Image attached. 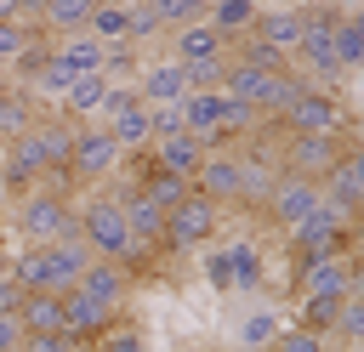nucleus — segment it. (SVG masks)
Returning <instances> with one entry per match:
<instances>
[{
    "instance_id": "1",
    "label": "nucleus",
    "mask_w": 364,
    "mask_h": 352,
    "mask_svg": "<svg viewBox=\"0 0 364 352\" xmlns=\"http://www.w3.org/2000/svg\"><path fill=\"white\" fill-rule=\"evenodd\" d=\"M74 227L80 238L102 255V261H119L131 255V227H125V210H119V193H85L74 199Z\"/></svg>"
},
{
    "instance_id": "49",
    "label": "nucleus",
    "mask_w": 364,
    "mask_h": 352,
    "mask_svg": "<svg viewBox=\"0 0 364 352\" xmlns=\"http://www.w3.org/2000/svg\"><path fill=\"white\" fill-rule=\"evenodd\" d=\"M193 6H199V11H210V6H216V0H193Z\"/></svg>"
},
{
    "instance_id": "34",
    "label": "nucleus",
    "mask_w": 364,
    "mask_h": 352,
    "mask_svg": "<svg viewBox=\"0 0 364 352\" xmlns=\"http://www.w3.org/2000/svg\"><path fill=\"white\" fill-rule=\"evenodd\" d=\"M284 324H279V312H250L245 318V329H239V341L250 346V352H262V346H273V335H279Z\"/></svg>"
},
{
    "instance_id": "18",
    "label": "nucleus",
    "mask_w": 364,
    "mask_h": 352,
    "mask_svg": "<svg viewBox=\"0 0 364 352\" xmlns=\"http://www.w3.org/2000/svg\"><path fill=\"white\" fill-rule=\"evenodd\" d=\"M171 51H176V62H205V57H228V40L199 17V23H188V28L171 34Z\"/></svg>"
},
{
    "instance_id": "5",
    "label": "nucleus",
    "mask_w": 364,
    "mask_h": 352,
    "mask_svg": "<svg viewBox=\"0 0 364 352\" xmlns=\"http://www.w3.org/2000/svg\"><path fill=\"white\" fill-rule=\"evenodd\" d=\"M273 148H279V170H290V176H307V182H324V176L341 165V153H347V136H301V131H284Z\"/></svg>"
},
{
    "instance_id": "45",
    "label": "nucleus",
    "mask_w": 364,
    "mask_h": 352,
    "mask_svg": "<svg viewBox=\"0 0 364 352\" xmlns=\"http://www.w3.org/2000/svg\"><path fill=\"white\" fill-rule=\"evenodd\" d=\"M347 255H353V261H364V216H358V221H353V233H347Z\"/></svg>"
},
{
    "instance_id": "3",
    "label": "nucleus",
    "mask_w": 364,
    "mask_h": 352,
    "mask_svg": "<svg viewBox=\"0 0 364 352\" xmlns=\"http://www.w3.org/2000/svg\"><path fill=\"white\" fill-rule=\"evenodd\" d=\"M119 142L108 136V125L102 119H80L74 125V148H68V176L80 182V187H91V182H108L114 170H119Z\"/></svg>"
},
{
    "instance_id": "17",
    "label": "nucleus",
    "mask_w": 364,
    "mask_h": 352,
    "mask_svg": "<svg viewBox=\"0 0 364 352\" xmlns=\"http://www.w3.org/2000/svg\"><path fill=\"white\" fill-rule=\"evenodd\" d=\"M148 153H154V165H159L165 176H182V182H193V170L205 165V148H199V136H188V131L171 136V142H154Z\"/></svg>"
},
{
    "instance_id": "22",
    "label": "nucleus",
    "mask_w": 364,
    "mask_h": 352,
    "mask_svg": "<svg viewBox=\"0 0 364 352\" xmlns=\"http://www.w3.org/2000/svg\"><path fill=\"white\" fill-rule=\"evenodd\" d=\"M176 108H182L188 136H210V131L222 125V91H188Z\"/></svg>"
},
{
    "instance_id": "16",
    "label": "nucleus",
    "mask_w": 364,
    "mask_h": 352,
    "mask_svg": "<svg viewBox=\"0 0 364 352\" xmlns=\"http://www.w3.org/2000/svg\"><path fill=\"white\" fill-rule=\"evenodd\" d=\"M102 102H108V74H80L68 91H63V119H102Z\"/></svg>"
},
{
    "instance_id": "52",
    "label": "nucleus",
    "mask_w": 364,
    "mask_h": 352,
    "mask_svg": "<svg viewBox=\"0 0 364 352\" xmlns=\"http://www.w3.org/2000/svg\"><path fill=\"white\" fill-rule=\"evenodd\" d=\"M0 204H6V187H0Z\"/></svg>"
},
{
    "instance_id": "31",
    "label": "nucleus",
    "mask_w": 364,
    "mask_h": 352,
    "mask_svg": "<svg viewBox=\"0 0 364 352\" xmlns=\"http://www.w3.org/2000/svg\"><path fill=\"white\" fill-rule=\"evenodd\" d=\"M148 6H154V17H159V28H165V34H176V28H188V23H199V17H205L193 0H148Z\"/></svg>"
},
{
    "instance_id": "21",
    "label": "nucleus",
    "mask_w": 364,
    "mask_h": 352,
    "mask_svg": "<svg viewBox=\"0 0 364 352\" xmlns=\"http://www.w3.org/2000/svg\"><path fill=\"white\" fill-rule=\"evenodd\" d=\"M51 51H57L74 74H102V57H108V45H102L97 34H85V28H80V34H63Z\"/></svg>"
},
{
    "instance_id": "13",
    "label": "nucleus",
    "mask_w": 364,
    "mask_h": 352,
    "mask_svg": "<svg viewBox=\"0 0 364 352\" xmlns=\"http://www.w3.org/2000/svg\"><path fill=\"white\" fill-rule=\"evenodd\" d=\"M250 40L273 45L279 57H290V51H296V40H301V11H296V6H262V11H256V23H250Z\"/></svg>"
},
{
    "instance_id": "26",
    "label": "nucleus",
    "mask_w": 364,
    "mask_h": 352,
    "mask_svg": "<svg viewBox=\"0 0 364 352\" xmlns=\"http://www.w3.org/2000/svg\"><path fill=\"white\" fill-rule=\"evenodd\" d=\"M228 267H233V290H262V255H256V244H228Z\"/></svg>"
},
{
    "instance_id": "47",
    "label": "nucleus",
    "mask_w": 364,
    "mask_h": 352,
    "mask_svg": "<svg viewBox=\"0 0 364 352\" xmlns=\"http://www.w3.org/2000/svg\"><path fill=\"white\" fill-rule=\"evenodd\" d=\"M353 295H364V261H358V278H353Z\"/></svg>"
},
{
    "instance_id": "24",
    "label": "nucleus",
    "mask_w": 364,
    "mask_h": 352,
    "mask_svg": "<svg viewBox=\"0 0 364 352\" xmlns=\"http://www.w3.org/2000/svg\"><path fill=\"white\" fill-rule=\"evenodd\" d=\"M102 0H40V28H57V34H80L91 23Z\"/></svg>"
},
{
    "instance_id": "8",
    "label": "nucleus",
    "mask_w": 364,
    "mask_h": 352,
    "mask_svg": "<svg viewBox=\"0 0 364 352\" xmlns=\"http://www.w3.org/2000/svg\"><path fill=\"white\" fill-rule=\"evenodd\" d=\"M40 255H46V290H51V295H68V290L85 278V267L102 261L80 233H74V238H57V244H40Z\"/></svg>"
},
{
    "instance_id": "20",
    "label": "nucleus",
    "mask_w": 364,
    "mask_h": 352,
    "mask_svg": "<svg viewBox=\"0 0 364 352\" xmlns=\"http://www.w3.org/2000/svg\"><path fill=\"white\" fill-rule=\"evenodd\" d=\"M108 125V136L119 142V153H142V148H154V125H148V102H131L125 114H114V119H102Z\"/></svg>"
},
{
    "instance_id": "6",
    "label": "nucleus",
    "mask_w": 364,
    "mask_h": 352,
    "mask_svg": "<svg viewBox=\"0 0 364 352\" xmlns=\"http://www.w3.org/2000/svg\"><path fill=\"white\" fill-rule=\"evenodd\" d=\"M279 131H301V136H341V131H347V108H341V97H336V91L307 85V91L290 102V114L279 119Z\"/></svg>"
},
{
    "instance_id": "35",
    "label": "nucleus",
    "mask_w": 364,
    "mask_h": 352,
    "mask_svg": "<svg viewBox=\"0 0 364 352\" xmlns=\"http://www.w3.org/2000/svg\"><path fill=\"white\" fill-rule=\"evenodd\" d=\"M330 335H341V341L364 346V295H347V301H341V312H336V329H330Z\"/></svg>"
},
{
    "instance_id": "39",
    "label": "nucleus",
    "mask_w": 364,
    "mask_h": 352,
    "mask_svg": "<svg viewBox=\"0 0 364 352\" xmlns=\"http://www.w3.org/2000/svg\"><path fill=\"white\" fill-rule=\"evenodd\" d=\"M205 278H210V290H233V267H228V250H216V255H205Z\"/></svg>"
},
{
    "instance_id": "51",
    "label": "nucleus",
    "mask_w": 364,
    "mask_h": 352,
    "mask_svg": "<svg viewBox=\"0 0 364 352\" xmlns=\"http://www.w3.org/2000/svg\"><path fill=\"white\" fill-rule=\"evenodd\" d=\"M358 91H364V68H358Z\"/></svg>"
},
{
    "instance_id": "4",
    "label": "nucleus",
    "mask_w": 364,
    "mask_h": 352,
    "mask_svg": "<svg viewBox=\"0 0 364 352\" xmlns=\"http://www.w3.org/2000/svg\"><path fill=\"white\" fill-rule=\"evenodd\" d=\"M216 227H222V204H210V199H199V193L188 187V199L165 210V244H159V250H165V255H188V250L210 244Z\"/></svg>"
},
{
    "instance_id": "28",
    "label": "nucleus",
    "mask_w": 364,
    "mask_h": 352,
    "mask_svg": "<svg viewBox=\"0 0 364 352\" xmlns=\"http://www.w3.org/2000/svg\"><path fill=\"white\" fill-rule=\"evenodd\" d=\"M336 62H341L347 74H358V68H364V28H358L353 17H341V23H336Z\"/></svg>"
},
{
    "instance_id": "41",
    "label": "nucleus",
    "mask_w": 364,
    "mask_h": 352,
    "mask_svg": "<svg viewBox=\"0 0 364 352\" xmlns=\"http://www.w3.org/2000/svg\"><path fill=\"white\" fill-rule=\"evenodd\" d=\"M341 170H347V182L364 193V142H347V153H341Z\"/></svg>"
},
{
    "instance_id": "11",
    "label": "nucleus",
    "mask_w": 364,
    "mask_h": 352,
    "mask_svg": "<svg viewBox=\"0 0 364 352\" xmlns=\"http://www.w3.org/2000/svg\"><path fill=\"white\" fill-rule=\"evenodd\" d=\"M119 210H125L131 244H136V250H154V255H165V250H159V244H165V210H159L148 193H136V187H119Z\"/></svg>"
},
{
    "instance_id": "33",
    "label": "nucleus",
    "mask_w": 364,
    "mask_h": 352,
    "mask_svg": "<svg viewBox=\"0 0 364 352\" xmlns=\"http://www.w3.org/2000/svg\"><path fill=\"white\" fill-rule=\"evenodd\" d=\"M188 68V91H222L228 79V57H205V62H182Z\"/></svg>"
},
{
    "instance_id": "30",
    "label": "nucleus",
    "mask_w": 364,
    "mask_h": 352,
    "mask_svg": "<svg viewBox=\"0 0 364 352\" xmlns=\"http://www.w3.org/2000/svg\"><path fill=\"white\" fill-rule=\"evenodd\" d=\"M136 193H148L159 210H171V204H182V199H188V182H182V176H165V170H154V176H148Z\"/></svg>"
},
{
    "instance_id": "38",
    "label": "nucleus",
    "mask_w": 364,
    "mask_h": 352,
    "mask_svg": "<svg viewBox=\"0 0 364 352\" xmlns=\"http://www.w3.org/2000/svg\"><path fill=\"white\" fill-rule=\"evenodd\" d=\"M102 352H148V341H142V329H131V324H114L102 341H97Z\"/></svg>"
},
{
    "instance_id": "14",
    "label": "nucleus",
    "mask_w": 364,
    "mask_h": 352,
    "mask_svg": "<svg viewBox=\"0 0 364 352\" xmlns=\"http://www.w3.org/2000/svg\"><path fill=\"white\" fill-rule=\"evenodd\" d=\"M136 97L148 102V108H171V102H182L188 97V68L171 57V62H154V68H142V79H136Z\"/></svg>"
},
{
    "instance_id": "42",
    "label": "nucleus",
    "mask_w": 364,
    "mask_h": 352,
    "mask_svg": "<svg viewBox=\"0 0 364 352\" xmlns=\"http://www.w3.org/2000/svg\"><path fill=\"white\" fill-rule=\"evenodd\" d=\"M0 352H23V324H17V312H0Z\"/></svg>"
},
{
    "instance_id": "40",
    "label": "nucleus",
    "mask_w": 364,
    "mask_h": 352,
    "mask_svg": "<svg viewBox=\"0 0 364 352\" xmlns=\"http://www.w3.org/2000/svg\"><path fill=\"white\" fill-rule=\"evenodd\" d=\"M125 68H136V45H108V57H102V74H125Z\"/></svg>"
},
{
    "instance_id": "44",
    "label": "nucleus",
    "mask_w": 364,
    "mask_h": 352,
    "mask_svg": "<svg viewBox=\"0 0 364 352\" xmlns=\"http://www.w3.org/2000/svg\"><path fill=\"white\" fill-rule=\"evenodd\" d=\"M17 301H23V290L11 284V273H0V312H17Z\"/></svg>"
},
{
    "instance_id": "10",
    "label": "nucleus",
    "mask_w": 364,
    "mask_h": 352,
    "mask_svg": "<svg viewBox=\"0 0 364 352\" xmlns=\"http://www.w3.org/2000/svg\"><path fill=\"white\" fill-rule=\"evenodd\" d=\"M199 199H210V204H233L239 199V148H216V153H205V165L193 170V182H188Z\"/></svg>"
},
{
    "instance_id": "12",
    "label": "nucleus",
    "mask_w": 364,
    "mask_h": 352,
    "mask_svg": "<svg viewBox=\"0 0 364 352\" xmlns=\"http://www.w3.org/2000/svg\"><path fill=\"white\" fill-rule=\"evenodd\" d=\"M46 114H40V102H34V91L28 85H17V79H0V148L6 142H17L23 131H34Z\"/></svg>"
},
{
    "instance_id": "19",
    "label": "nucleus",
    "mask_w": 364,
    "mask_h": 352,
    "mask_svg": "<svg viewBox=\"0 0 364 352\" xmlns=\"http://www.w3.org/2000/svg\"><path fill=\"white\" fill-rule=\"evenodd\" d=\"M17 324H23V335H63V295H51V290L23 295L17 301Z\"/></svg>"
},
{
    "instance_id": "2",
    "label": "nucleus",
    "mask_w": 364,
    "mask_h": 352,
    "mask_svg": "<svg viewBox=\"0 0 364 352\" xmlns=\"http://www.w3.org/2000/svg\"><path fill=\"white\" fill-rule=\"evenodd\" d=\"M17 204V233L28 238V244H57V238H74L80 227H74V199L68 193H57V187H34V193H23V199H11Z\"/></svg>"
},
{
    "instance_id": "23",
    "label": "nucleus",
    "mask_w": 364,
    "mask_h": 352,
    "mask_svg": "<svg viewBox=\"0 0 364 352\" xmlns=\"http://www.w3.org/2000/svg\"><path fill=\"white\" fill-rule=\"evenodd\" d=\"M256 11H262L256 0H216V6L205 11V23H210V28H216V34H222V40L233 45L239 34H250V23H256Z\"/></svg>"
},
{
    "instance_id": "46",
    "label": "nucleus",
    "mask_w": 364,
    "mask_h": 352,
    "mask_svg": "<svg viewBox=\"0 0 364 352\" xmlns=\"http://www.w3.org/2000/svg\"><path fill=\"white\" fill-rule=\"evenodd\" d=\"M330 11H341V17H347V11H364V0H330Z\"/></svg>"
},
{
    "instance_id": "27",
    "label": "nucleus",
    "mask_w": 364,
    "mask_h": 352,
    "mask_svg": "<svg viewBox=\"0 0 364 352\" xmlns=\"http://www.w3.org/2000/svg\"><path fill=\"white\" fill-rule=\"evenodd\" d=\"M336 312H341V301H336V295H301V324H296V329L330 335V329H336Z\"/></svg>"
},
{
    "instance_id": "48",
    "label": "nucleus",
    "mask_w": 364,
    "mask_h": 352,
    "mask_svg": "<svg viewBox=\"0 0 364 352\" xmlns=\"http://www.w3.org/2000/svg\"><path fill=\"white\" fill-rule=\"evenodd\" d=\"M256 6H296V0H256Z\"/></svg>"
},
{
    "instance_id": "29",
    "label": "nucleus",
    "mask_w": 364,
    "mask_h": 352,
    "mask_svg": "<svg viewBox=\"0 0 364 352\" xmlns=\"http://www.w3.org/2000/svg\"><path fill=\"white\" fill-rule=\"evenodd\" d=\"M125 28H131V23H125V6H108V0H102V6L91 11V23H85V34H97L102 45H119Z\"/></svg>"
},
{
    "instance_id": "50",
    "label": "nucleus",
    "mask_w": 364,
    "mask_h": 352,
    "mask_svg": "<svg viewBox=\"0 0 364 352\" xmlns=\"http://www.w3.org/2000/svg\"><path fill=\"white\" fill-rule=\"evenodd\" d=\"M296 6H330V0H296Z\"/></svg>"
},
{
    "instance_id": "15",
    "label": "nucleus",
    "mask_w": 364,
    "mask_h": 352,
    "mask_svg": "<svg viewBox=\"0 0 364 352\" xmlns=\"http://www.w3.org/2000/svg\"><path fill=\"white\" fill-rule=\"evenodd\" d=\"M85 301H102V307H125V295H131V273L119 267V261H91L85 267V278L74 284Z\"/></svg>"
},
{
    "instance_id": "7",
    "label": "nucleus",
    "mask_w": 364,
    "mask_h": 352,
    "mask_svg": "<svg viewBox=\"0 0 364 352\" xmlns=\"http://www.w3.org/2000/svg\"><path fill=\"white\" fill-rule=\"evenodd\" d=\"M347 233H353V221L336 210V204H313L284 238H290V250H324V255H347Z\"/></svg>"
},
{
    "instance_id": "9",
    "label": "nucleus",
    "mask_w": 364,
    "mask_h": 352,
    "mask_svg": "<svg viewBox=\"0 0 364 352\" xmlns=\"http://www.w3.org/2000/svg\"><path fill=\"white\" fill-rule=\"evenodd\" d=\"M318 204V182H307V176H290V170H279V182H273V193H267V204H262V216L279 227V233H290L307 210Z\"/></svg>"
},
{
    "instance_id": "37",
    "label": "nucleus",
    "mask_w": 364,
    "mask_h": 352,
    "mask_svg": "<svg viewBox=\"0 0 364 352\" xmlns=\"http://www.w3.org/2000/svg\"><path fill=\"white\" fill-rule=\"evenodd\" d=\"M148 125H154V142H171V136H182V131H188L176 102H171V108H148Z\"/></svg>"
},
{
    "instance_id": "43",
    "label": "nucleus",
    "mask_w": 364,
    "mask_h": 352,
    "mask_svg": "<svg viewBox=\"0 0 364 352\" xmlns=\"http://www.w3.org/2000/svg\"><path fill=\"white\" fill-rule=\"evenodd\" d=\"M23 352H74L63 335H23Z\"/></svg>"
},
{
    "instance_id": "32",
    "label": "nucleus",
    "mask_w": 364,
    "mask_h": 352,
    "mask_svg": "<svg viewBox=\"0 0 364 352\" xmlns=\"http://www.w3.org/2000/svg\"><path fill=\"white\" fill-rule=\"evenodd\" d=\"M34 34H40V23H0V74H11L17 51H23Z\"/></svg>"
},
{
    "instance_id": "25",
    "label": "nucleus",
    "mask_w": 364,
    "mask_h": 352,
    "mask_svg": "<svg viewBox=\"0 0 364 352\" xmlns=\"http://www.w3.org/2000/svg\"><path fill=\"white\" fill-rule=\"evenodd\" d=\"M74 79H80V74H74V68H68V62H63V57L51 51V57L40 62V74L28 79V91H34V97H63V91L74 85Z\"/></svg>"
},
{
    "instance_id": "36",
    "label": "nucleus",
    "mask_w": 364,
    "mask_h": 352,
    "mask_svg": "<svg viewBox=\"0 0 364 352\" xmlns=\"http://www.w3.org/2000/svg\"><path fill=\"white\" fill-rule=\"evenodd\" d=\"M262 352H324V335H313V329H279L273 346H262Z\"/></svg>"
}]
</instances>
